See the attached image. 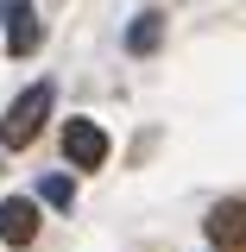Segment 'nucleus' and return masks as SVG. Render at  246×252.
<instances>
[{"instance_id": "obj_2", "label": "nucleus", "mask_w": 246, "mask_h": 252, "mask_svg": "<svg viewBox=\"0 0 246 252\" xmlns=\"http://www.w3.org/2000/svg\"><path fill=\"white\" fill-rule=\"evenodd\" d=\"M63 158H70L76 170H101V164H107V132L95 120H70L63 126Z\"/></svg>"}, {"instance_id": "obj_6", "label": "nucleus", "mask_w": 246, "mask_h": 252, "mask_svg": "<svg viewBox=\"0 0 246 252\" xmlns=\"http://www.w3.org/2000/svg\"><path fill=\"white\" fill-rule=\"evenodd\" d=\"M158 38H164V19H158V13H145V19H133V32H126V44H133V51H152Z\"/></svg>"}, {"instance_id": "obj_7", "label": "nucleus", "mask_w": 246, "mask_h": 252, "mask_svg": "<svg viewBox=\"0 0 246 252\" xmlns=\"http://www.w3.org/2000/svg\"><path fill=\"white\" fill-rule=\"evenodd\" d=\"M38 195H44L51 208H70V202H76V183H70V177H44V183H38Z\"/></svg>"}, {"instance_id": "obj_4", "label": "nucleus", "mask_w": 246, "mask_h": 252, "mask_svg": "<svg viewBox=\"0 0 246 252\" xmlns=\"http://www.w3.org/2000/svg\"><path fill=\"white\" fill-rule=\"evenodd\" d=\"M202 227H209V240H215L221 252H227V246H246V202H221Z\"/></svg>"}, {"instance_id": "obj_1", "label": "nucleus", "mask_w": 246, "mask_h": 252, "mask_svg": "<svg viewBox=\"0 0 246 252\" xmlns=\"http://www.w3.org/2000/svg\"><path fill=\"white\" fill-rule=\"evenodd\" d=\"M51 101H57L51 82H32V89L6 107V120H0V145H6V152H26L32 139H38V126H44V114H51Z\"/></svg>"}, {"instance_id": "obj_5", "label": "nucleus", "mask_w": 246, "mask_h": 252, "mask_svg": "<svg viewBox=\"0 0 246 252\" xmlns=\"http://www.w3.org/2000/svg\"><path fill=\"white\" fill-rule=\"evenodd\" d=\"M0 13H6V44H13V51H32V44H38V19H32V0H6Z\"/></svg>"}, {"instance_id": "obj_3", "label": "nucleus", "mask_w": 246, "mask_h": 252, "mask_svg": "<svg viewBox=\"0 0 246 252\" xmlns=\"http://www.w3.org/2000/svg\"><path fill=\"white\" fill-rule=\"evenodd\" d=\"M0 240H6V246H32V240H38V202L6 195V202H0Z\"/></svg>"}]
</instances>
